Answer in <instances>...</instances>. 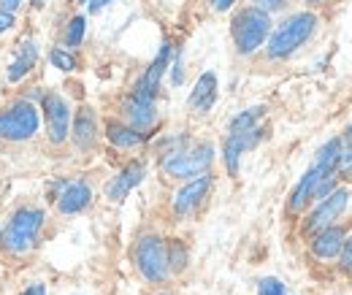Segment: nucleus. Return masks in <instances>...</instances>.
<instances>
[{"label":"nucleus","instance_id":"f257e3e1","mask_svg":"<svg viewBox=\"0 0 352 295\" xmlns=\"http://www.w3.org/2000/svg\"><path fill=\"white\" fill-rule=\"evenodd\" d=\"M46 214L38 206H19L0 230V247L8 254H28L41 239Z\"/></svg>","mask_w":352,"mask_h":295},{"label":"nucleus","instance_id":"f03ea898","mask_svg":"<svg viewBox=\"0 0 352 295\" xmlns=\"http://www.w3.org/2000/svg\"><path fill=\"white\" fill-rule=\"evenodd\" d=\"M317 30V14L311 11H296L290 14L265 41V54L271 60H285L293 52H298Z\"/></svg>","mask_w":352,"mask_h":295},{"label":"nucleus","instance_id":"7ed1b4c3","mask_svg":"<svg viewBox=\"0 0 352 295\" xmlns=\"http://www.w3.org/2000/svg\"><path fill=\"white\" fill-rule=\"evenodd\" d=\"M41 127V111L33 100L16 98L6 109H0V138L8 144L30 141Z\"/></svg>","mask_w":352,"mask_h":295},{"label":"nucleus","instance_id":"20e7f679","mask_svg":"<svg viewBox=\"0 0 352 295\" xmlns=\"http://www.w3.org/2000/svg\"><path fill=\"white\" fill-rule=\"evenodd\" d=\"M230 36H233L239 54H255L261 46H265L271 36V14H265L255 6L241 8L230 22Z\"/></svg>","mask_w":352,"mask_h":295},{"label":"nucleus","instance_id":"39448f33","mask_svg":"<svg viewBox=\"0 0 352 295\" xmlns=\"http://www.w3.org/2000/svg\"><path fill=\"white\" fill-rule=\"evenodd\" d=\"M214 163V146L209 141L192 144V146H179L166 152V157L160 160V168L174 179H195L201 173H209Z\"/></svg>","mask_w":352,"mask_h":295},{"label":"nucleus","instance_id":"423d86ee","mask_svg":"<svg viewBox=\"0 0 352 295\" xmlns=\"http://www.w3.org/2000/svg\"><path fill=\"white\" fill-rule=\"evenodd\" d=\"M133 263L138 268V274L152 282V285H160L168 279L171 274V265H168V250H166V241L155 233H146L135 241V250H133Z\"/></svg>","mask_w":352,"mask_h":295},{"label":"nucleus","instance_id":"0eeeda50","mask_svg":"<svg viewBox=\"0 0 352 295\" xmlns=\"http://www.w3.org/2000/svg\"><path fill=\"white\" fill-rule=\"evenodd\" d=\"M44 109V122H46V138L52 146H60L71 138V103L65 100V95L60 92H46L41 100Z\"/></svg>","mask_w":352,"mask_h":295},{"label":"nucleus","instance_id":"6e6552de","mask_svg":"<svg viewBox=\"0 0 352 295\" xmlns=\"http://www.w3.org/2000/svg\"><path fill=\"white\" fill-rule=\"evenodd\" d=\"M350 187H333L322 201H317V206L311 209V214L304 222V230L314 236V233L336 225L342 219V214L347 211V206H350Z\"/></svg>","mask_w":352,"mask_h":295},{"label":"nucleus","instance_id":"1a4fd4ad","mask_svg":"<svg viewBox=\"0 0 352 295\" xmlns=\"http://www.w3.org/2000/svg\"><path fill=\"white\" fill-rule=\"evenodd\" d=\"M171 60H174V43L171 41H163L160 43V52L155 54V60L149 63V68L141 74V79L135 82L133 87V92L135 95H141V98H157V89H160V82H163V76L168 74V68H171Z\"/></svg>","mask_w":352,"mask_h":295},{"label":"nucleus","instance_id":"9d476101","mask_svg":"<svg viewBox=\"0 0 352 295\" xmlns=\"http://www.w3.org/2000/svg\"><path fill=\"white\" fill-rule=\"evenodd\" d=\"M212 190V176L209 173H201L195 179H187L171 198V209H174L176 217H187L204 204V198L209 195Z\"/></svg>","mask_w":352,"mask_h":295},{"label":"nucleus","instance_id":"9b49d317","mask_svg":"<svg viewBox=\"0 0 352 295\" xmlns=\"http://www.w3.org/2000/svg\"><path fill=\"white\" fill-rule=\"evenodd\" d=\"M263 138V127H252L247 133H230L222 144V160H225V168L230 176L239 173V163H241V155L252 146H258V141Z\"/></svg>","mask_w":352,"mask_h":295},{"label":"nucleus","instance_id":"f8f14e48","mask_svg":"<svg viewBox=\"0 0 352 295\" xmlns=\"http://www.w3.org/2000/svg\"><path fill=\"white\" fill-rule=\"evenodd\" d=\"M122 117L131 127H135L138 133H146L152 130L157 122V109H155V100L152 98H141L131 92L125 100H122Z\"/></svg>","mask_w":352,"mask_h":295},{"label":"nucleus","instance_id":"ddd939ff","mask_svg":"<svg viewBox=\"0 0 352 295\" xmlns=\"http://www.w3.org/2000/svg\"><path fill=\"white\" fill-rule=\"evenodd\" d=\"M57 211L71 217V214H82L92 204V187H89L85 179H74L63 187V193L54 198Z\"/></svg>","mask_w":352,"mask_h":295},{"label":"nucleus","instance_id":"4468645a","mask_svg":"<svg viewBox=\"0 0 352 295\" xmlns=\"http://www.w3.org/2000/svg\"><path fill=\"white\" fill-rule=\"evenodd\" d=\"M71 138L79 152H89L98 144V117L89 106H82L71 122Z\"/></svg>","mask_w":352,"mask_h":295},{"label":"nucleus","instance_id":"2eb2a0df","mask_svg":"<svg viewBox=\"0 0 352 295\" xmlns=\"http://www.w3.org/2000/svg\"><path fill=\"white\" fill-rule=\"evenodd\" d=\"M144 176H146V168H144V163H138V160H133L128 163L125 168L120 171L109 184H106V195L111 198V201H125L128 195H131L133 190L144 182Z\"/></svg>","mask_w":352,"mask_h":295},{"label":"nucleus","instance_id":"dca6fc26","mask_svg":"<svg viewBox=\"0 0 352 295\" xmlns=\"http://www.w3.org/2000/svg\"><path fill=\"white\" fill-rule=\"evenodd\" d=\"M325 176H331L328 171L317 168V166H309V171L298 179V184H296V190L290 193V201H287V209L293 211H304L314 201V193H317V184L325 179Z\"/></svg>","mask_w":352,"mask_h":295},{"label":"nucleus","instance_id":"f3484780","mask_svg":"<svg viewBox=\"0 0 352 295\" xmlns=\"http://www.w3.org/2000/svg\"><path fill=\"white\" fill-rule=\"evenodd\" d=\"M36 63H38V43L33 41H22L16 43V49H14V60L8 63V68H6V79L11 82V85H16V82H22L33 68H36Z\"/></svg>","mask_w":352,"mask_h":295},{"label":"nucleus","instance_id":"a211bd4d","mask_svg":"<svg viewBox=\"0 0 352 295\" xmlns=\"http://www.w3.org/2000/svg\"><path fill=\"white\" fill-rule=\"evenodd\" d=\"M214 100H217V74L214 71H206V74L198 76V82L192 87L187 103H190V109H195L198 114H204V111H209L214 106Z\"/></svg>","mask_w":352,"mask_h":295},{"label":"nucleus","instance_id":"6ab92c4d","mask_svg":"<svg viewBox=\"0 0 352 295\" xmlns=\"http://www.w3.org/2000/svg\"><path fill=\"white\" fill-rule=\"evenodd\" d=\"M344 239H347V236H344V230H342L339 225H331V228H325V230L314 233V239H311V252H314V257L331 260V257L342 254Z\"/></svg>","mask_w":352,"mask_h":295},{"label":"nucleus","instance_id":"aec40b11","mask_svg":"<svg viewBox=\"0 0 352 295\" xmlns=\"http://www.w3.org/2000/svg\"><path fill=\"white\" fill-rule=\"evenodd\" d=\"M106 138L111 146L117 149H135L146 141V133H138L135 127H131L128 122H106Z\"/></svg>","mask_w":352,"mask_h":295},{"label":"nucleus","instance_id":"412c9836","mask_svg":"<svg viewBox=\"0 0 352 295\" xmlns=\"http://www.w3.org/2000/svg\"><path fill=\"white\" fill-rule=\"evenodd\" d=\"M344 141L342 138H331V141H325L320 149H317V155H314V163L311 166H317V168L328 171V173H336L339 166L344 163Z\"/></svg>","mask_w":352,"mask_h":295},{"label":"nucleus","instance_id":"4be33fe9","mask_svg":"<svg viewBox=\"0 0 352 295\" xmlns=\"http://www.w3.org/2000/svg\"><path fill=\"white\" fill-rule=\"evenodd\" d=\"M263 106H252V109H244L239 111L233 120H230V133H247L252 127H258V122L263 120Z\"/></svg>","mask_w":352,"mask_h":295},{"label":"nucleus","instance_id":"5701e85b","mask_svg":"<svg viewBox=\"0 0 352 295\" xmlns=\"http://www.w3.org/2000/svg\"><path fill=\"white\" fill-rule=\"evenodd\" d=\"M85 33H87V19L82 14H76L68 25H65V46L68 49H76L85 41Z\"/></svg>","mask_w":352,"mask_h":295},{"label":"nucleus","instance_id":"b1692460","mask_svg":"<svg viewBox=\"0 0 352 295\" xmlns=\"http://www.w3.org/2000/svg\"><path fill=\"white\" fill-rule=\"evenodd\" d=\"M49 63H52L57 71H65V74L76 71V57H74V52H71V49H63V46H54V49L49 52Z\"/></svg>","mask_w":352,"mask_h":295},{"label":"nucleus","instance_id":"393cba45","mask_svg":"<svg viewBox=\"0 0 352 295\" xmlns=\"http://www.w3.org/2000/svg\"><path fill=\"white\" fill-rule=\"evenodd\" d=\"M166 250H168V265H171V271H184L187 268V247L179 239H168L166 241Z\"/></svg>","mask_w":352,"mask_h":295},{"label":"nucleus","instance_id":"a878e982","mask_svg":"<svg viewBox=\"0 0 352 295\" xmlns=\"http://www.w3.org/2000/svg\"><path fill=\"white\" fill-rule=\"evenodd\" d=\"M258 295H287V287H285V282L276 279V276H263V279L258 282Z\"/></svg>","mask_w":352,"mask_h":295},{"label":"nucleus","instance_id":"bb28decb","mask_svg":"<svg viewBox=\"0 0 352 295\" xmlns=\"http://www.w3.org/2000/svg\"><path fill=\"white\" fill-rule=\"evenodd\" d=\"M184 82V57H182V52L174 49V60H171V85L179 87Z\"/></svg>","mask_w":352,"mask_h":295},{"label":"nucleus","instance_id":"cd10ccee","mask_svg":"<svg viewBox=\"0 0 352 295\" xmlns=\"http://www.w3.org/2000/svg\"><path fill=\"white\" fill-rule=\"evenodd\" d=\"M342 268L352 276V236L344 239V247H342Z\"/></svg>","mask_w":352,"mask_h":295},{"label":"nucleus","instance_id":"c85d7f7f","mask_svg":"<svg viewBox=\"0 0 352 295\" xmlns=\"http://www.w3.org/2000/svg\"><path fill=\"white\" fill-rule=\"evenodd\" d=\"M287 0H252V6L255 8H261L265 14H271V11H276V8H282Z\"/></svg>","mask_w":352,"mask_h":295},{"label":"nucleus","instance_id":"c756f323","mask_svg":"<svg viewBox=\"0 0 352 295\" xmlns=\"http://www.w3.org/2000/svg\"><path fill=\"white\" fill-rule=\"evenodd\" d=\"M14 22H16V17H14L11 11H3V8H0V33L11 30V28H14Z\"/></svg>","mask_w":352,"mask_h":295},{"label":"nucleus","instance_id":"7c9ffc66","mask_svg":"<svg viewBox=\"0 0 352 295\" xmlns=\"http://www.w3.org/2000/svg\"><path fill=\"white\" fill-rule=\"evenodd\" d=\"M109 3H111V0H89V3H87L89 14H98V11H103Z\"/></svg>","mask_w":352,"mask_h":295},{"label":"nucleus","instance_id":"2f4dec72","mask_svg":"<svg viewBox=\"0 0 352 295\" xmlns=\"http://www.w3.org/2000/svg\"><path fill=\"white\" fill-rule=\"evenodd\" d=\"M19 6H22V0H0V8L3 11H11V14H16Z\"/></svg>","mask_w":352,"mask_h":295},{"label":"nucleus","instance_id":"473e14b6","mask_svg":"<svg viewBox=\"0 0 352 295\" xmlns=\"http://www.w3.org/2000/svg\"><path fill=\"white\" fill-rule=\"evenodd\" d=\"M209 3H212L214 11H228V8H233L236 0H209Z\"/></svg>","mask_w":352,"mask_h":295},{"label":"nucleus","instance_id":"72a5a7b5","mask_svg":"<svg viewBox=\"0 0 352 295\" xmlns=\"http://www.w3.org/2000/svg\"><path fill=\"white\" fill-rule=\"evenodd\" d=\"M25 295H46V287L41 285V282H33V285L25 290Z\"/></svg>","mask_w":352,"mask_h":295},{"label":"nucleus","instance_id":"f704fd0d","mask_svg":"<svg viewBox=\"0 0 352 295\" xmlns=\"http://www.w3.org/2000/svg\"><path fill=\"white\" fill-rule=\"evenodd\" d=\"M342 166H344V171H350L352 173V152L350 155H344V163H342Z\"/></svg>","mask_w":352,"mask_h":295},{"label":"nucleus","instance_id":"c9c22d12","mask_svg":"<svg viewBox=\"0 0 352 295\" xmlns=\"http://www.w3.org/2000/svg\"><path fill=\"white\" fill-rule=\"evenodd\" d=\"M30 3H33V8H44L49 0H30Z\"/></svg>","mask_w":352,"mask_h":295},{"label":"nucleus","instance_id":"e433bc0d","mask_svg":"<svg viewBox=\"0 0 352 295\" xmlns=\"http://www.w3.org/2000/svg\"><path fill=\"white\" fill-rule=\"evenodd\" d=\"M344 138H347V144H350V146H352V125L347 127V133H344Z\"/></svg>","mask_w":352,"mask_h":295},{"label":"nucleus","instance_id":"4c0bfd02","mask_svg":"<svg viewBox=\"0 0 352 295\" xmlns=\"http://www.w3.org/2000/svg\"><path fill=\"white\" fill-rule=\"evenodd\" d=\"M307 3H311V6H317V3H325V0H307Z\"/></svg>","mask_w":352,"mask_h":295},{"label":"nucleus","instance_id":"58836bf2","mask_svg":"<svg viewBox=\"0 0 352 295\" xmlns=\"http://www.w3.org/2000/svg\"><path fill=\"white\" fill-rule=\"evenodd\" d=\"M79 3H89V0H79Z\"/></svg>","mask_w":352,"mask_h":295}]
</instances>
